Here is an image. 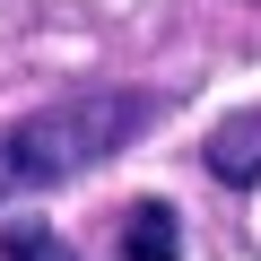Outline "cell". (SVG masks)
I'll return each instance as SVG.
<instances>
[{
	"label": "cell",
	"instance_id": "6da1fadb",
	"mask_svg": "<svg viewBox=\"0 0 261 261\" xmlns=\"http://www.w3.org/2000/svg\"><path fill=\"white\" fill-rule=\"evenodd\" d=\"M148 122H157V96H140V87H79L27 122H0V200H27V192H53L70 174L105 166Z\"/></svg>",
	"mask_w": 261,
	"mask_h": 261
},
{
	"label": "cell",
	"instance_id": "7a4b0ae2",
	"mask_svg": "<svg viewBox=\"0 0 261 261\" xmlns=\"http://www.w3.org/2000/svg\"><path fill=\"white\" fill-rule=\"evenodd\" d=\"M200 166H209L226 192H252V183H261V105H252V113H226V122L209 130Z\"/></svg>",
	"mask_w": 261,
	"mask_h": 261
},
{
	"label": "cell",
	"instance_id": "3957f363",
	"mask_svg": "<svg viewBox=\"0 0 261 261\" xmlns=\"http://www.w3.org/2000/svg\"><path fill=\"white\" fill-rule=\"evenodd\" d=\"M122 261H183V218L166 200H130L122 209Z\"/></svg>",
	"mask_w": 261,
	"mask_h": 261
},
{
	"label": "cell",
	"instance_id": "277c9868",
	"mask_svg": "<svg viewBox=\"0 0 261 261\" xmlns=\"http://www.w3.org/2000/svg\"><path fill=\"white\" fill-rule=\"evenodd\" d=\"M0 261H79L70 235H53L44 218H18V226H0Z\"/></svg>",
	"mask_w": 261,
	"mask_h": 261
}]
</instances>
